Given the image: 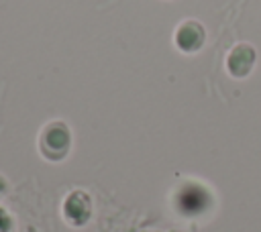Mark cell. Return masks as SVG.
Returning <instances> with one entry per match:
<instances>
[{"mask_svg": "<svg viewBox=\"0 0 261 232\" xmlns=\"http://www.w3.org/2000/svg\"><path fill=\"white\" fill-rule=\"evenodd\" d=\"M71 144V132L65 122L53 120L39 134V151L49 161H61Z\"/></svg>", "mask_w": 261, "mask_h": 232, "instance_id": "6da1fadb", "label": "cell"}, {"mask_svg": "<svg viewBox=\"0 0 261 232\" xmlns=\"http://www.w3.org/2000/svg\"><path fill=\"white\" fill-rule=\"evenodd\" d=\"M208 191L196 183H188L179 189L177 193V208L188 214V216H194V214H200L208 208Z\"/></svg>", "mask_w": 261, "mask_h": 232, "instance_id": "277c9868", "label": "cell"}, {"mask_svg": "<svg viewBox=\"0 0 261 232\" xmlns=\"http://www.w3.org/2000/svg\"><path fill=\"white\" fill-rule=\"evenodd\" d=\"M255 59H257V53L251 45L247 43H241V45H234L230 49V53L226 55V69L232 77H247L255 65Z\"/></svg>", "mask_w": 261, "mask_h": 232, "instance_id": "3957f363", "label": "cell"}, {"mask_svg": "<svg viewBox=\"0 0 261 232\" xmlns=\"http://www.w3.org/2000/svg\"><path fill=\"white\" fill-rule=\"evenodd\" d=\"M10 230V218L6 216V212L0 208V232H8Z\"/></svg>", "mask_w": 261, "mask_h": 232, "instance_id": "8992f818", "label": "cell"}, {"mask_svg": "<svg viewBox=\"0 0 261 232\" xmlns=\"http://www.w3.org/2000/svg\"><path fill=\"white\" fill-rule=\"evenodd\" d=\"M90 199L84 191H73L63 204V214L71 224H84L90 218Z\"/></svg>", "mask_w": 261, "mask_h": 232, "instance_id": "5b68a950", "label": "cell"}, {"mask_svg": "<svg viewBox=\"0 0 261 232\" xmlns=\"http://www.w3.org/2000/svg\"><path fill=\"white\" fill-rule=\"evenodd\" d=\"M175 47L184 53H196L206 41V31L198 20H184L175 31Z\"/></svg>", "mask_w": 261, "mask_h": 232, "instance_id": "7a4b0ae2", "label": "cell"}, {"mask_svg": "<svg viewBox=\"0 0 261 232\" xmlns=\"http://www.w3.org/2000/svg\"><path fill=\"white\" fill-rule=\"evenodd\" d=\"M2 191H4V181L0 179V195H2Z\"/></svg>", "mask_w": 261, "mask_h": 232, "instance_id": "52a82bcc", "label": "cell"}]
</instances>
